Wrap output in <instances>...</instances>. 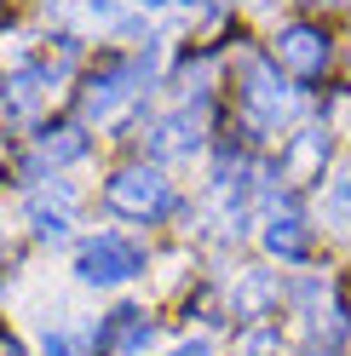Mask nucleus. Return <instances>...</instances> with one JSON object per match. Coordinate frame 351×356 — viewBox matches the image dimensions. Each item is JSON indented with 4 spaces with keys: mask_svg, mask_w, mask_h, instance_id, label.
Listing matches in <instances>:
<instances>
[{
    "mask_svg": "<svg viewBox=\"0 0 351 356\" xmlns=\"http://www.w3.org/2000/svg\"><path fill=\"white\" fill-rule=\"evenodd\" d=\"M299 115V92L265 58H242V121L254 132H282Z\"/></svg>",
    "mask_w": 351,
    "mask_h": 356,
    "instance_id": "obj_1",
    "label": "nucleus"
},
{
    "mask_svg": "<svg viewBox=\"0 0 351 356\" xmlns=\"http://www.w3.org/2000/svg\"><path fill=\"white\" fill-rule=\"evenodd\" d=\"M144 92H150V58H121V63H104V70L86 81L81 109H86V121L109 127V121H121Z\"/></svg>",
    "mask_w": 351,
    "mask_h": 356,
    "instance_id": "obj_2",
    "label": "nucleus"
},
{
    "mask_svg": "<svg viewBox=\"0 0 351 356\" xmlns=\"http://www.w3.org/2000/svg\"><path fill=\"white\" fill-rule=\"evenodd\" d=\"M104 207L116 218H133V225H156L162 213H173V184L156 167H121L104 184Z\"/></svg>",
    "mask_w": 351,
    "mask_h": 356,
    "instance_id": "obj_3",
    "label": "nucleus"
},
{
    "mask_svg": "<svg viewBox=\"0 0 351 356\" xmlns=\"http://www.w3.org/2000/svg\"><path fill=\"white\" fill-rule=\"evenodd\" d=\"M139 270H144V248L127 241V236H116V230L86 236L75 248V276L86 287H121V282H133Z\"/></svg>",
    "mask_w": 351,
    "mask_h": 356,
    "instance_id": "obj_4",
    "label": "nucleus"
},
{
    "mask_svg": "<svg viewBox=\"0 0 351 356\" xmlns=\"http://www.w3.org/2000/svg\"><path fill=\"white\" fill-rule=\"evenodd\" d=\"M208 144V98H185L173 115H162L156 127H150V155H162V161H185V155H196Z\"/></svg>",
    "mask_w": 351,
    "mask_h": 356,
    "instance_id": "obj_5",
    "label": "nucleus"
},
{
    "mask_svg": "<svg viewBox=\"0 0 351 356\" xmlns=\"http://www.w3.org/2000/svg\"><path fill=\"white\" fill-rule=\"evenodd\" d=\"M271 52H276V70H288L299 81H317L328 70V58H334V47H328V35L317 24H282Z\"/></svg>",
    "mask_w": 351,
    "mask_h": 356,
    "instance_id": "obj_6",
    "label": "nucleus"
},
{
    "mask_svg": "<svg viewBox=\"0 0 351 356\" xmlns=\"http://www.w3.org/2000/svg\"><path fill=\"white\" fill-rule=\"evenodd\" d=\"M52 81H58V63H47V58L17 63V70L0 81V104H6V121H35V109L47 104Z\"/></svg>",
    "mask_w": 351,
    "mask_h": 356,
    "instance_id": "obj_7",
    "label": "nucleus"
},
{
    "mask_svg": "<svg viewBox=\"0 0 351 356\" xmlns=\"http://www.w3.org/2000/svg\"><path fill=\"white\" fill-rule=\"evenodd\" d=\"M75 184L70 178H47V184H35L29 190V225H35V236L40 241H63L70 236V225H75Z\"/></svg>",
    "mask_w": 351,
    "mask_h": 356,
    "instance_id": "obj_8",
    "label": "nucleus"
},
{
    "mask_svg": "<svg viewBox=\"0 0 351 356\" xmlns=\"http://www.w3.org/2000/svg\"><path fill=\"white\" fill-rule=\"evenodd\" d=\"M47 17L58 29H75V35H104V29H133L116 0H47Z\"/></svg>",
    "mask_w": 351,
    "mask_h": 356,
    "instance_id": "obj_9",
    "label": "nucleus"
},
{
    "mask_svg": "<svg viewBox=\"0 0 351 356\" xmlns=\"http://www.w3.org/2000/svg\"><path fill=\"white\" fill-rule=\"evenodd\" d=\"M150 345H156V322H150L139 305L109 310L104 327H98V350H109V356H144Z\"/></svg>",
    "mask_w": 351,
    "mask_h": 356,
    "instance_id": "obj_10",
    "label": "nucleus"
},
{
    "mask_svg": "<svg viewBox=\"0 0 351 356\" xmlns=\"http://www.w3.org/2000/svg\"><path fill=\"white\" fill-rule=\"evenodd\" d=\"M259 236H265V253H276L282 264H305V259H311V230H305V213L294 202L271 207Z\"/></svg>",
    "mask_w": 351,
    "mask_h": 356,
    "instance_id": "obj_11",
    "label": "nucleus"
},
{
    "mask_svg": "<svg viewBox=\"0 0 351 356\" xmlns=\"http://www.w3.org/2000/svg\"><path fill=\"white\" fill-rule=\"evenodd\" d=\"M294 305H299V316L311 322L317 345H340L345 339V310H340V299H334L328 282H299L294 287Z\"/></svg>",
    "mask_w": 351,
    "mask_h": 356,
    "instance_id": "obj_12",
    "label": "nucleus"
},
{
    "mask_svg": "<svg viewBox=\"0 0 351 356\" xmlns=\"http://www.w3.org/2000/svg\"><path fill=\"white\" fill-rule=\"evenodd\" d=\"M276 299H282V287H276L271 270H242V276H236V287H231V316H242V322L271 316Z\"/></svg>",
    "mask_w": 351,
    "mask_h": 356,
    "instance_id": "obj_13",
    "label": "nucleus"
},
{
    "mask_svg": "<svg viewBox=\"0 0 351 356\" xmlns=\"http://www.w3.org/2000/svg\"><path fill=\"white\" fill-rule=\"evenodd\" d=\"M86 149H93V138H86L81 127H47V132H40V161H52V167L81 161Z\"/></svg>",
    "mask_w": 351,
    "mask_h": 356,
    "instance_id": "obj_14",
    "label": "nucleus"
},
{
    "mask_svg": "<svg viewBox=\"0 0 351 356\" xmlns=\"http://www.w3.org/2000/svg\"><path fill=\"white\" fill-rule=\"evenodd\" d=\"M322 155H328V132H299L294 149L282 155V167H288V178H317Z\"/></svg>",
    "mask_w": 351,
    "mask_h": 356,
    "instance_id": "obj_15",
    "label": "nucleus"
},
{
    "mask_svg": "<svg viewBox=\"0 0 351 356\" xmlns=\"http://www.w3.org/2000/svg\"><path fill=\"white\" fill-rule=\"evenodd\" d=\"M322 218H328L334 230L351 225V172H334V178L322 184Z\"/></svg>",
    "mask_w": 351,
    "mask_h": 356,
    "instance_id": "obj_16",
    "label": "nucleus"
},
{
    "mask_svg": "<svg viewBox=\"0 0 351 356\" xmlns=\"http://www.w3.org/2000/svg\"><path fill=\"white\" fill-rule=\"evenodd\" d=\"M236 356H282V339H276L271 327H254V333H242Z\"/></svg>",
    "mask_w": 351,
    "mask_h": 356,
    "instance_id": "obj_17",
    "label": "nucleus"
},
{
    "mask_svg": "<svg viewBox=\"0 0 351 356\" xmlns=\"http://www.w3.org/2000/svg\"><path fill=\"white\" fill-rule=\"evenodd\" d=\"M40 356H75V345L63 339V333H47V345H40Z\"/></svg>",
    "mask_w": 351,
    "mask_h": 356,
    "instance_id": "obj_18",
    "label": "nucleus"
},
{
    "mask_svg": "<svg viewBox=\"0 0 351 356\" xmlns=\"http://www.w3.org/2000/svg\"><path fill=\"white\" fill-rule=\"evenodd\" d=\"M173 356H219V350H213V345H208V339H185V345H179V350H173Z\"/></svg>",
    "mask_w": 351,
    "mask_h": 356,
    "instance_id": "obj_19",
    "label": "nucleus"
},
{
    "mask_svg": "<svg viewBox=\"0 0 351 356\" xmlns=\"http://www.w3.org/2000/svg\"><path fill=\"white\" fill-rule=\"evenodd\" d=\"M0 356H24V345H17V339H0Z\"/></svg>",
    "mask_w": 351,
    "mask_h": 356,
    "instance_id": "obj_20",
    "label": "nucleus"
},
{
    "mask_svg": "<svg viewBox=\"0 0 351 356\" xmlns=\"http://www.w3.org/2000/svg\"><path fill=\"white\" fill-rule=\"evenodd\" d=\"M299 356H334V345H305Z\"/></svg>",
    "mask_w": 351,
    "mask_h": 356,
    "instance_id": "obj_21",
    "label": "nucleus"
},
{
    "mask_svg": "<svg viewBox=\"0 0 351 356\" xmlns=\"http://www.w3.org/2000/svg\"><path fill=\"white\" fill-rule=\"evenodd\" d=\"M127 6H144V12H156V6H167V0H127Z\"/></svg>",
    "mask_w": 351,
    "mask_h": 356,
    "instance_id": "obj_22",
    "label": "nucleus"
}]
</instances>
